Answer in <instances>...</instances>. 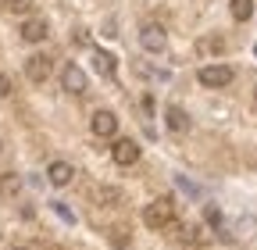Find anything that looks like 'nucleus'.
Returning <instances> with one entry per match:
<instances>
[{
    "label": "nucleus",
    "mask_w": 257,
    "mask_h": 250,
    "mask_svg": "<svg viewBox=\"0 0 257 250\" xmlns=\"http://www.w3.org/2000/svg\"><path fill=\"white\" fill-rule=\"evenodd\" d=\"M232 18L236 22H250V15H253V0H232Z\"/></svg>",
    "instance_id": "ddd939ff"
},
{
    "label": "nucleus",
    "mask_w": 257,
    "mask_h": 250,
    "mask_svg": "<svg viewBox=\"0 0 257 250\" xmlns=\"http://www.w3.org/2000/svg\"><path fill=\"white\" fill-rule=\"evenodd\" d=\"M197 232H200L197 225H179V239H182V243H200Z\"/></svg>",
    "instance_id": "2eb2a0df"
},
{
    "label": "nucleus",
    "mask_w": 257,
    "mask_h": 250,
    "mask_svg": "<svg viewBox=\"0 0 257 250\" xmlns=\"http://www.w3.org/2000/svg\"><path fill=\"white\" fill-rule=\"evenodd\" d=\"M221 47H225V43H221L218 36H207V40H200V43H197V50H200V54H218Z\"/></svg>",
    "instance_id": "4468645a"
},
{
    "label": "nucleus",
    "mask_w": 257,
    "mask_h": 250,
    "mask_svg": "<svg viewBox=\"0 0 257 250\" xmlns=\"http://www.w3.org/2000/svg\"><path fill=\"white\" fill-rule=\"evenodd\" d=\"M61 86L79 97V93H86V89H89V79H86V72H82L79 65H64V68H61Z\"/></svg>",
    "instance_id": "423d86ee"
},
{
    "label": "nucleus",
    "mask_w": 257,
    "mask_h": 250,
    "mask_svg": "<svg viewBox=\"0 0 257 250\" xmlns=\"http://www.w3.org/2000/svg\"><path fill=\"white\" fill-rule=\"evenodd\" d=\"M18 250H29V246H18Z\"/></svg>",
    "instance_id": "4be33fe9"
},
{
    "label": "nucleus",
    "mask_w": 257,
    "mask_h": 250,
    "mask_svg": "<svg viewBox=\"0 0 257 250\" xmlns=\"http://www.w3.org/2000/svg\"><path fill=\"white\" fill-rule=\"evenodd\" d=\"M0 147H4V143H0Z\"/></svg>",
    "instance_id": "5701e85b"
},
{
    "label": "nucleus",
    "mask_w": 257,
    "mask_h": 250,
    "mask_svg": "<svg viewBox=\"0 0 257 250\" xmlns=\"http://www.w3.org/2000/svg\"><path fill=\"white\" fill-rule=\"evenodd\" d=\"M0 190H4V193H15V190H18V179H15V175L0 179Z\"/></svg>",
    "instance_id": "f3484780"
},
{
    "label": "nucleus",
    "mask_w": 257,
    "mask_h": 250,
    "mask_svg": "<svg viewBox=\"0 0 257 250\" xmlns=\"http://www.w3.org/2000/svg\"><path fill=\"white\" fill-rule=\"evenodd\" d=\"M111 158H114V165H136L140 161V143L136 140H114V147H111Z\"/></svg>",
    "instance_id": "0eeeda50"
},
{
    "label": "nucleus",
    "mask_w": 257,
    "mask_h": 250,
    "mask_svg": "<svg viewBox=\"0 0 257 250\" xmlns=\"http://www.w3.org/2000/svg\"><path fill=\"white\" fill-rule=\"evenodd\" d=\"M165 125H168L172 133H186V129H189V114H186L182 107H175V104H172V107L165 111Z\"/></svg>",
    "instance_id": "9d476101"
},
{
    "label": "nucleus",
    "mask_w": 257,
    "mask_h": 250,
    "mask_svg": "<svg viewBox=\"0 0 257 250\" xmlns=\"http://www.w3.org/2000/svg\"><path fill=\"white\" fill-rule=\"evenodd\" d=\"M143 222H147L150 229H168V225L175 222V200H172V197H161V200L147 204V207H143Z\"/></svg>",
    "instance_id": "f257e3e1"
},
{
    "label": "nucleus",
    "mask_w": 257,
    "mask_h": 250,
    "mask_svg": "<svg viewBox=\"0 0 257 250\" xmlns=\"http://www.w3.org/2000/svg\"><path fill=\"white\" fill-rule=\"evenodd\" d=\"M140 43H143V50H147V54H161V50L168 47V33H165V25H157V22L143 25Z\"/></svg>",
    "instance_id": "7ed1b4c3"
},
{
    "label": "nucleus",
    "mask_w": 257,
    "mask_h": 250,
    "mask_svg": "<svg viewBox=\"0 0 257 250\" xmlns=\"http://www.w3.org/2000/svg\"><path fill=\"white\" fill-rule=\"evenodd\" d=\"M47 179H50V186H68V182L75 179L72 161H54V165L47 168Z\"/></svg>",
    "instance_id": "1a4fd4ad"
},
{
    "label": "nucleus",
    "mask_w": 257,
    "mask_h": 250,
    "mask_svg": "<svg viewBox=\"0 0 257 250\" xmlns=\"http://www.w3.org/2000/svg\"><path fill=\"white\" fill-rule=\"evenodd\" d=\"M4 8L15 15H25V11H32V0H4Z\"/></svg>",
    "instance_id": "dca6fc26"
},
{
    "label": "nucleus",
    "mask_w": 257,
    "mask_h": 250,
    "mask_svg": "<svg viewBox=\"0 0 257 250\" xmlns=\"http://www.w3.org/2000/svg\"><path fill=\"white\" fill-rule=\"evenodd\" d=\"M93 197L100 200V207H114V204H121V193L111 190V186H93Z\"/></svg>",
    "instance_id": "f8f14e48"
},
{
    "label": "nucleus",
    "mask_w": 257,
    "mask_h": 250,
    "mask_svg": "<svg viewBox=\"0 0 257 250\" xmlns=\"http://www.w3.org/2000/svg\"><path fill=\"white\" fill-rule=\"evenodd\" d=\"M0 97H11V79L0 75Z\"/></svg>",
    "instance_id": "a211bd4d"
},
{
    "label": "nucleus",
    "mask_w": 257,
    "mask_h": 250,
    "mask_svg": "<svg viewBox=\"0 0 257 250\" xmlns=\"http://www.w3.org/2000/svg\"><path fill=\"white\" fill-rule=\"evenodd\" d=\"M47 36H50V22L43 15H32V18L22 22V40L25 43H43Z\"/></svg>",
    "instance_id": "39448f33"
},
{
    "label": "nucleus",
    "mask_w": 257,
    "mask_h": 250,
    "mask_svg": "<svg viewBox=\"0 0 257 250\" xmlns=\"http://www.w3.org/2000/svg\"><path fill=\"white\" fill-rule=\"evenodd\" d=\"M253 104H257V93H253Z\"/></svg>",
    "instance_id": "412c9836"
},
{
    "label": "nucleus",
    "mask_w": 257,
    "mask_h": 250,
    "mask_svg": "<svg viewBox=\"0 0 257 250\" xmlns=\"http://www.w3.org/2000/svg\"><path fill=\"white\" fill-rule=\"evenodd\" d=\"M50 72H54V57H50V54H32V57L25 61V75H29V82H47Z\"/></svg>",
    "instance_id": "20e7f679"
},
{
    "label": "nucleus",
    "mask_w": 257,
    "mask_h": 250,
    "mask_svg": "<svg viewBox=\"0 0 257 250\" xmlns=\"http://www.w3.org/2000/svg\"><path fill=\"white\" fill-rule=\"evenodd\" d=\"M89 129H93L96 136H104V140H107V136L118 133V118H114L111 111H96V114L89 118Z\"/></svg>",
    "instance_id": "6e6552de"
},
{
    "label": "nucleus",
    "mask_w": 257,
    "mask_h": 250,
    "mask_svg": "<svg viewBox=\"0 0 257 250\" xmlns=\"http://www.w3.org/2000/svg\"><path fill=\"white\" fill-rule=\"evenodd\" d=\"M232 75H236V72H232L229 65H204L197 79H200V86H207V89H221V86L232 82Z\"/></svg>",
    "instance_id": "f03ea898"
},
{
    "label": "nucleus",
    "mask_w": 257,
    "mask_h": 250,
    "mask_svg": "<svg viewBox=\"0 0 257 250\" xmlns=\"http://www.w3.org/2000/svg\"><path fill=\"white\" fill-rule=\"evenodd\" d=\"M47 250H61V246H47Z\"/></svg>",
    "instance_id": "aec40b11"
},
{
    "label": "nucleus",
    "mask_w": 257,
    "mask_h": 250,
    "mask_svg": "<svg viewBox=\"0 0 257 250\" xmlns=\"http://www.w3.org/2000/svg\"><path fill=\"white\" fill-rule=\"evenodd\" d=\"M207 222H211V225H218V222H221V214H218V207H207Z\"/></svg>",
    "instance_id": "6ab92c4d"
},
{
    "label": "nucleus",
    "mask_w": 257,
    "mask_h": 250,
    "mask_svg": "<svg viewBox=\"0 0 257 250\" xmlns=\"http://www.w3.org/2000/svg\"><path fill=\"white\" fill-rule=\"evenodd\" d=\"M93 68L100 72L104 79H111V75H114V57H111L107 50H93Z\"/></svg>",
    "instance_id": "9b49d317"
}]
</instances>
